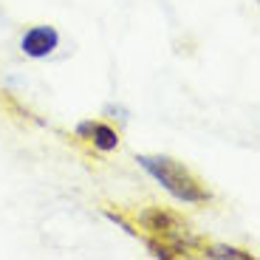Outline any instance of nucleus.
Masks as SVG:
<instances>
[{
	"instance_id": "1",
	"label": "nucleus",
	"mask_w": 260,
	"mask_h": 260,
	"mask_svg": "<svg viewBox=\"0 0 260 260\" xmlns=\"http://www.w3.org/2000/svg\"><path fill=\"white\" fill-rule=\"evenodd\" d=\"M139 164L156 178L173 198L184 204H204L209 201V189L204 187V181L195 176L189 167H184L181 161L170 156H139Z\"/></svg>"
},
{
	"instance_id": "2",
	"label": "nucleus",
	"mask_w": 260,
	"mask_h": 260,
	"mask_svg": "<svg viewBox=\"0 0 260 260\" xmlns=\"http://www.w3.org/2000/svg\"><path fill=\"white\" fill-rule=\"evenodd\" d=\"M139 223L147 229L153 238H161V243L173 249H187L192 243V235H189V223L184 221L178 212H170L161 207H147L139 212ZM184 254V252H181Z\"/></svg>"
},
{
	"instance_id": "3",
	"label": "nucleus",
	"mask_w": 260,
	"mask_h": 260,
	"mask_svg": "<svg viewBox=\"0 0 260 260\" xmlns=\"http://www.w3.org/2000/svg\"><path fill=\"white\" fill-rule=\"evenodd\" d=\"M59 43V34L54 26H34L28 28L26 34H23V54H28V57H48V54L57 48Z\"/></svg>"
},
{
	"instance_id": "4",
	"label": "nucleus",
	"mask_w": 260,
	"mask_h": 260,
	"mask_svg": "<svg viewBox=\"0 0 260 260\" xmlns=\"http://www.w3.org/2000/svg\"><path fill=\"white\" fill-rule=\"evenodd\" d=\"M79 136H88L93 142V147L99 150H116L119 147V133L111 127V124H102V122H82L77 127Z\"/></svg>"
},
{
	"instance_id": "5",
	"label": "nucleus",
	"mask_w": 260,
	"mask_h": 260,
	"mask_svg": "<svg viewBox=\"0 0 260 260\" xmlns=\"http://www.w3.org/2000/svg\"><path fill=\"white\" fill-rule=\"evenodd\" d=\"M209 257H241V260H249L246 252H241V249H221V246H215V249H207Z\"/></svg>"
}]
</instances>
